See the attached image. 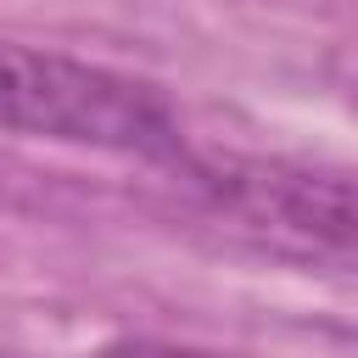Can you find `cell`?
<instances>
[{
  "label": "cell",
  "instance_id": "1",
  "mask_svg": "<svg viewBox=\"0 0 358 358\" xmlns=\"http://www.w3.org/2000/svg\"><path fill=\"white\" fill-rule=\"evenodd\" d=\"M0 134L140 157L157 168H179L190 151L173 101L151 78L11 34H0Z\"/></svg>",
  "mask_w": 358,
  "mask_h": 358
},
{
  "label": "cell",
  "instance_id": "2",
  "mask_svg": "<svg viewBox=\"0 0 358 358\" xmlns=\"http://www.w3.org/2000/svg\"><path fill=\"white\" fill-rule=\"evenodd\" d=\"M185 173L241 235L257 246L313 263V268H347L352 263V185L347 173H319L280 157H241L196 145L173 168Z\"/></svg>",
  "mask_w": 358,
  "mask_h": 358
},
{
  "label": "cell",
  "instance_id": "3",
  "mask_svg": "<svg viewBox=\"0 0 358 358\" xmlns=\"http://www.w3.org/2000/svg\"><path fill=\"white\" fill-rule=\"evenodd\" d=\"M73 358H252V352H229V347H196V341H162V336H112L90 352Z\"/></svg>",
  "mask_w": 358,
  "mask_h": 358
}]
</instances>
